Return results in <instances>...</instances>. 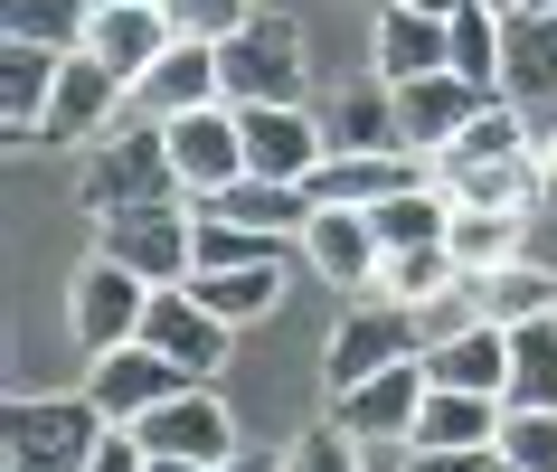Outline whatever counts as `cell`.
Instances as JSON below:
<instances>
[{
	"mask_svg": "<svg viewBox=\"0 0 557 472\" xmlns=\"http://www.w3.org/2000/svg\"><path fill=\"white\" fill-rule=\"evenodd\" d=\"M236 123H246V171H264V179H312L331 161V133H322V114L312 104H236Z\"/></svg>",
	"mask_w": 557,
	"mask_h": 472,
	"instance_id": "7c38bea8",
	"label": "cell"
},
{
	"mask_svg": "<svg viewBox=\"0 0 557 472\" xmlns=\"http://www.w3.org/2000/svg\"><path fill=\"white\" fill-rule=\"evenodd\" d=\"M161 133H171V171H180V189H189V199H218L227 179H246V123H236V104L171 114Z\"/></svg>",
	"mask_w": 557,
	"mask_h": 472,
	"instance_id": "8fae6325",
	"label": "cell"
},
{
	"mask_svg": "<svg viewBox=\"0 0 557 472\" xmlns=\"http://www.w3.org/2000/svg\"><path fill=\"white\" fill-rule=\"evenodd\" d=\"M171 38H180V29L161 20V0H114V10H95V20H86V58H104L123 86H143L151 58H161Z\"/></svg>",
	"mask_w": 557,
	"mask_h": 472,
	"instance_id": "ffe728a7",
	"label": "cell"
},
{
	"mask_svg": "<svg viewBox=\"0 0 557 472\" xmlns=\"http://www.w3.org/2000/svg\"><path fill=\"white\" fill-rule=\"evenodd\" d=\"M331 151H407V133H397V86L387 76H369V86H341L322 114Z\"/></svg>",
	"mask_w": 557,
	"mask_h": 472,
	"instance_id": "d4e9b609",
	"label": "cell"
},
{
	"mask_svg": "<svg viewBox=\"0 0 557 472\" xmlns=\"http://www.w3.org/2000/svg\"><path fill=\"white\" fill-rule=\"evenodd\" d=\"M189 294H199L227 331L274 322V302H284V256H274V265H218V274H189Z\"/></svg>",
	"mask_w": 557,
	"mask_h": 472,
	"instance_id": "484cf974",
	"label": "cell"
},
{
	"mask_svg": "<svg viewBox=\"0 0 557 472\" xmlns=\"http://www.w3.org/2000/svg\"><path fill=\"white\" fill-rule=\"evenodd\" d=\"M133 114V86H123L104 58H86V48H66L58 66V95H48V123H38V142H58V151H95L114 123Z\"/></svg>",
	"mask_w": 557,
	"mask_h": 472,
	"instance_id": "52a82bcc",
	"label": "cell"
},
{
	"mask_svg": "<svg viewBox=\"0 0 557 472\" xmlns=\"http://www.w3.org/2000/svg\"><path fill=\"white\" fill-rule=\"evenodd\" d=\"M58 66H66V48L0 38V133H10V151H29V142H38V123H48V95H58Z\"/></svg>",
	"mask_w": 557,
	"mask_h": 472,
	"instance_id": "d6986e66",
	"label": "cell"
},
{
	"mask_svg": "<svg viewBox=\"0 0 557 472\" xmlns=\"http://www.w3.org/2000/svg\"><path fill=\"white\" fill-rule=\"evenodd\" d=\"M284 256V236H256L236 227V218H218V208H199V265L189 274H218V265H274Z\"/></svg>",
	"mask_w": 557,
	"mask_h": 472,
	"instance_id": "d6a6232c",
	"label": "cell"
},
{
	"mask_svg": "<svg viewBox=\"0 0 557 472\" xmlns=\"http://www.w3.org/2000/svg\"><path fill=\"white\" fill-rule=\"evenodd\" d=\"M463 294H472V312H482V322L520 331V322H539V312H557V274L539 265V256H510V265L463 274Z\"/></svg>",
	"mask_w": 557,
	"mask_h": 472,
	"instance_id": "7402d4cb",
	"label": "cell"
},
{
	"mask_svg": "<svg viewBox=\"0 0 557 472\" xmlns=\"http://www.w3.org/2000/svg\"><path fill=\"white\" fill-rule=\"evenodd\" d=\"M500 95H510V86H500ZM482 104H492V86H472V76L435 66V76L397 86V133H407V151H444V142H463V133H472Z\"/></svg>",
	"mask_w": 557,
	"mask_h": 472,
	"instance_id": "2e32d148",
	"label": "cell"
},
{
	"mask_svg": "<svg viewBox=\"0 0 557 472\" xmlns=\"http://www.w3.org/2000/svg\"><path fill=\"white\" fill-rule=\"evenodd\" d=\"M151 472H208V463H180V454H151Z\"/></svg>",
	"mask_w": 557,
	"mask_h": 472,
	"instance_id": "ee69618b",
	"label": "cell"
},
{
	"mask_svg": "<svg viewBox=\"0 0 557 472\" xmlns=\"http://www.w3.org/2000/svg\"><path fill=\"white\" fill-rule=\"evenodd\" d=\"M416 312V350H435V340H454V331H472L482 312H472V294L463 284H444V294H425V302H407Z\"/></svg>",
	"mask_w": 557,
	"mask_h": 472,
	"instance_id": "f35d334b",
	"label": "cell"
},
{
	"mask_svg": "<svg viewBox=\"0 0 557 472\" xmlns=\"http://www.w3.org/2000/svg\"><path fill=\"white\" fill-rule=\"evenodd\" d=\"M444 284H463L454 246H387V274H379V294H397V302H425V294H444Z\"/></svg>",
	"mask_w": 557,
	"mask_h": 472,
	"instance_id": "836d02e7",
	"label": "cell"
},
{
	"mask_svg": "<svg viewBox=\"0 0 557 472\" xmlns=\"http://www.w3.org/2000/svg\"><path fill=\"white\" fill-rule=\"evenodd\" d=\"M492 10H500V20H529V0H492Z\"/></svg>",
	"mask_w": 557,
	"mask_h": 472,
	"instance_id": "f6af8a7d",
	"label": "cell"
},
{
	"mask_svg": "<svg viewBox=\"0 0 557 472\" xmlns=\"http://www.w3.org/2000/svg\"><path fill=\"white\" fill-rule=\"evenodd\" d=\"M539 133H529V114H520V95H492L482 114H472V133L463 142H444V151H463V161H500V151H529Z\"/></svg>",
	"mask_w": 557,
	"mask_h": 472,
	"instance_id": "d590c367",
	"label": "cell"
},
{
	"mask_svg": "<svg viewBox=\"0 0 557 472\" xmlns=\"http://www.w3.org/2000/svg\"><path fill=\"white\" fill-rule=\"evenodd\" d=\"M284 472H369V444L350 435V425H312V435H294L284 444Z\"/></svg>",
	"mask_w": 557,
	"mask_h": 472,
	"instance_id": "8d00e7d4",
	"label": "cell"
},
{
	"mask_svg": "<svg viewBox=\"0 0 557 472\" xmlns=\"http://www.w3.org/2000/svg\"><path fill=\"white\" fill-rule=\"evenodd\" d=\"M369 218H379L387 246H444V227H454V199H444L435 179H416V189H387Z\"/></svg>",
	"mask_w": 557,
	"mask_h": 472,
	"instance_id": "f546056e",
	"label": "cell"
},
{
	"mask_svg": "<svg viewBox=\"0 0 557 472\" xmlns=\"http://www.w3.org/2000/svg\"><path fill=\"white\" fill-rule=\"evenodd\" d=\"M500 407H557V312L510 331V378H500Z\"/></svg>",
	"mask_w": 557,
	"mask_h": 472,
	"instance_id": "f1b7e54d",
	"label": "cell"
},
{
	"mask_svg": "<svg viewBox=\"0 0 557 472\" xmlns=\"http://www.w3.org/2000/svg\"><path fill=\"white\" fill-rule=\"evenodd\" d=\"M151 294H161V284H143L123 256H104V246H95L86 265H76V284H66V331H76V350L104 359V350H123V340H143Z\"/></svg>",
	"mask_w": 557,
	"mask_h": 472,
	"instance_id": "277c9868",
	"label": "cell"
},
{
	"mask_svg": "<svg viewBox=\"0 0 557 472\" xmlns=\"http://www.w3.org/2000/svg\"><path fill=\"white\" fill-rule=\"evenodd\" d=\"M199 104H227V66H218V38H171L151 76L133 86V114L171 123V114H199Z\"/></svg>",
	"mask_w": 557,
	"mask_h": 472,
	"instance_id": "5bb4252c",
	"label": "cell"
},
{
	"mask_svg": "<svg viewBox=\"0 0 557 472\" xmlns=\"http://www.w3.org/2000/svg\"><path fill=\"white\" fill-rule=\"evenodd\" d=\"M510 95H557V10H529L510 20Z\"/></svg>",
	"mask_w": 557,
	"mask_h": 472,
	"instance_id": "1f68e13d",
	"label": "cell"
},
{
	"mask_svg": "<svg viewBox=\"0 0 557 472\" xmlns=\"http://www.w3.org/2000/svg\"><path fill=\"white\" fill-rule=\"evenodd\" d=\"M416 10H425V20H454V10H472V0H416Z\"/></svg>",
	"mask_w": 557,
	"mask_h": 472,
	"instance_id": "7bdbcfd3",
	"label": "cell"
},
{
	"mask_svg": "<svg viewBox=\"0 0 557 472\" xmlns=\"http://www.w3.org/2000/svg\"><path fill=\"white\" fill-rule=\"evenodd\" d=\"M416 179H435L425 151H331L302 189H312V208H379L387 189H416Z\"/></svg>",
	"mask_w": 557,
	"mask_h": 472,
	"instance_id": "ac0fdd59",
	"label": "cell"
},
{
	"mask_svg": "<svg viewBox=\"0 0 557 472\" xmlns=\"http://www.w3.org/2000/svg\"><path fill=\"white\" fill-rule=\"evenodd\" d=\"M76 199H86V218H123V208H151V199H189L180 171H171V133H161L151 114H123L114 133L86 151Z\"/></svg>",
	"mask_w": 557,
	"mask_h": 472,
	"instance_id": "6da1fadb",
	"label": "cell"
},
{
	"mask_svg": "<svg viewBox=\"0 0 557 472\" xmlns=\"http://www.w3.org/2000/svg\"><path fill=\"white\" fill-rule=\"evenodd\" d=\"M104 435H114V415L95 407L86 387L76 397H10V415H0V472H86Z\"/></svg>",
	"mask_w": 557,
	"mask_h": 472,
	"instance_id": "7a4b0ae2",
	"label": "cell"
},
{
	"mask_svg": "<svg viewBox=\"0 0 557 472\" xmlns=\"http://www.w3.org/2000/svg\"><path fill=\"white\" fill-rule=\"evenodd\" d=\"M133 435H143L151 454H180V463H208V472H218V463L236 454V415L218 407V387L199 378V387H180L171 407H151Z\"/></svg>",
	"mask_w": 557,
	"mask_h": 472,
	"instance_id": "9a60e30c",
	"label": "cell"
},
{
	"mask_svg": "<svg viewBox=\"0 0 557 472\" xmlns=\"http://www.w3.org/2000/svg\"><path fill=\"white\" fill-rule=\"evenodd\" d=\"M529 10H557V0H529Z\"/></svg>",
	"mask_w": 557,
	"mask_h": 472,
	"instance_id": "bcb514c9",
	"label": "cell"
},
{
	"mask_svg": "<svg viewBox=\"0 0 557 472\" xmlns=\"http://www.w3.org/2000/svg\"><path fill=\"white\" fill-rule=\"evenodd\" d=\"M425 378L435 387H472V397H500V378H510V331L472 322V331H454V340H435V350H425Z\"/></svg>",
	"mask_w": 557,
	"mask_h": 472,
	"instance_id": "cb8c5ba5",
	"label": "cell"
},
{
	"mask_svg": "<svg viewBox=\"0 0 557 472\" xmlns=\"http://www.w3.org/2000/svg\"><path fill=\"white\" fill-rule=\"evenodd\" d=\"M539 179H548V208H557V133H539Z\"/></svg>",
	"mask_w": 557,
	"mask_h": 472,
	"instance_id": "b9f144b4",
	"label": "cell"
},
{
	"mask_svg": "<svg viewBox=\"0 0 557 472\" xmlns=\"http://www.w3.org/2000/svg\"><path fill=\"white\" fill-rule=\"evenodd\" d=\"M95 246L123 256L143 284H189V265H199V199H151V208H123V218H95Z\"/></svg>",
	"mask_w": 557,
	"mask_h": 472,
	"instance_id": "5b68a950",
	"label": "cell"
},
{
	"mask_svg": "<svg viewBox=\"0 0 557 472\" xmlns=\"http://www.w3.org/2000/svg\"><path fill=\"white\" fill-rule=\"evenodd\" d=\"M444 246H454V265H463V274L510 265V256H529V218H520V208H454Z\"/></svg>",
	"mask_w": 557,
	"mask_h": 472,
	"instance_id": "83f0119b",
	"label": "cell"
},
{
	"mask_svg": "<svg viewBox=\"0 0 557 472\" xmlns=\"http://www.w3.org/2000/svg\"><path fill=\"white\" fill-rule=\"evenodd\" d=\"M218 472H284V454H246V444H236V454H227Z\"/></svg>",
	"mask_w": 557,
	"mask_h": 472,
	"instance_id": "60d3db41",
	"label": "cell"
},
{
	"mask_svg": "<svg viewBox=\"0 0 557 472\" xmlns=\"http://www.w3.org/2000/svg\"><path fill=\"white\" fill-rule=\"evenodd\" d=\"M407 444H435V454H492V444H500V397H472V387H425V415H416Z\"/></svg>",
	"mask_w": 557,
	"mask_h": 472,
	"instance_id": "603a6c76",
	"label": "cell"
},
{
	"mask_svg": "<svg viewBox=\"0 0 557 472\" xmlns=\"http://www.w3.org/2000/svg\"><path fill=\"white\" fill-rule=\"evenodd\" d=\"M425 171L454 208H520L539 218L548 208V179H539V142L529 151H500V161H463V151H425Z\"/></svg>",
	"mask_w": 557,
	"mask_h": 472,
	"instance_id": "30bf717a",
	"label": "cell"
},
{
	"mask_svg": "<svg viewBox=\"0 0 557 472\" xmlns=\"http://www.w3.org/2000/svg\"><path fill=\"white\" fill-rule=\"evenodd\" d=\"M369 76H387V86H416V76H435V66H454V48H444V20H425L416 0H387L379 10V38H369Z\"/></svg>",
	"mask_w": 557,
	"mask_h": 472,
	"instance_id": "44dd1931",
	"label": "cell"
},
{
	"mask_svg": "<svg viewBox=\"0 0 557 472\" xmlns=\"http://www.w3.org/2000/svg\"><path fill=\"white\" fill-rule=\"evenodd\" d=\"M161 20H171L180 38H227L256 20V0H161Z\"/></svg>",
	"mask_w": 557,
	"mask_h": 472,
	"instance_id": "74e56055",
	"label": "cell"
},
{
	"mask_svg": "<svg viewBox=\"0 0 557 472\" xmlns=\"http://www.w3.org/2000/svg\"><path fill=\"white\" fill-rule=\"evenodd\" d=\"M397 359H425L416 350V312L397 294H359L350 312L331 322V340H322V387L341 397V387L379 378V369H397Z\"/></svg>",
	"mask_w": 557,
	"mask_h": 472,
	"instance_id": "8992f818",
	"label": "cell"
},
{
	"mask_svg": "<svg viewBox=\"0 0 557 472\" xmlns=\"http://www.w3.org/2000/svg\"><path fill=\"white\" fill-rule=\"evenodd\" d=\"M86 472H151V444L133 435V425H114V435L95 444V463H86Z\"/></svg>",
	"mask_w": 557,
	"mask_h": 472,
	"instance_id": "ab89813d",
	"label": "cell"
},
{
	"mask_svg": "<svg viewBox=\"0 0 557 472\" xmlns=\"http://www.w3.org/2000/svg\"><path fill=\"white\" fill-rule=\"evenodd\" d=\"M95 0H0V38H38V48H86Z\"/></svg>",
	"mask_w": 557,
	"mask_h": 472,
	"instance_id": "4dcf8cb0",
	"label": "cell"
},
{
	"mask_svg": "<svg viewBox=\"0 0 557 472\" xmlns=\"http://www.w3.org/2000/svg\"><path fill=\"white\" fill-rule=\"evenodd\" d=\"M302 265H312V284H331L341 302L379 294L387 274V236L369 208H312V227H302Z\"/></svg>",
	"mask_w": 557,
	"mask_h": 472,
	"instance_id": "ba28073f",
	"label": "cell"
},
{
	"mask_svg": "<svg viewBox=\"0 0 557 472\" xmlns=\"http://www.w3.org/2000/svg\"><path fill=\"white\" fill-rule=\"evenodd\" d=\"M425 359H397V369H379V378H359L331 397V425H350L359 444H407L416 415H425Z\"/></svg>",
	"mask_w": 557,
	"mask_h": 472,
	"instance_id": "4fadbf2b",
	"label": "cell"
},
{
	"mask_svg": "<svg viewBox=\"0 0 557 472\" xmlns=\"http://www.w3.org/2000/svg\"><path fill=\"white\" fill-rule=\"evenodd\" d=\"M180 387H199V378H189L171 350H151V340H123V350L86 359V397L114 415V425H143L151 407H171Z\"/></svg>",
	"mask_w": 557,
	"mask_h": 472,
	"instance_id": "9c48e42d",
	"label": "cell"
},
{
	"mask_svg": "<svg viewBox=\"0 0 557 472\" xmlns=\"http://www.w3.org/2000/svg\"><path fill=\"white\" fill-rule=\"evenodd\" d=\"M444 48H454V76H472V86H510V20H500L492 0H472V10H454L444 20Z\"/></svg>",
	"mask_w": 557,
	"mask_h": 472,
	"instance_id": "4316f807",
	"label": "cell"
},
{
	"mask_svg": "<svg viewBox=\"0 0 557 472\" xmlns=\"http://www.w3.org/2000/svg\"><path fill=\"white\" fill-rule=\"evenodd\" d=\"M143 340H151V350H171L189 378H218V369H227V340H236V331L218 322V312H208L189 284H161V294H151V312H143Z\"/></svg>",
	"mask_w": 557,
	"mask_h": 472,
	"instance_id": "e0dca14e",
	"label": "cell"
},
{
	"mask_svg": "<svg viewBox=\"0 0 557 472\" xmlns=\"http://www.w3.org/2000/svg\"><path fill=\"white\" fill-rule=\"evenodd\" d=\"M500 463L520 472H557V407H500Z\"/></svg>",
	"mask_w": 557,
	"mask_h": 472,
	"instance_id": "e575fe53",
	"label": "cell"
},
{
	"mask_svg": "<svg viewBox=\"0 0 557 472\" xmlns=\"http://www.w3.org/2000/svg\"><path fill=\"white\" fill-rule=\"evenodd\" d=\"M95 10H114V0H95Z\"/></svg>",
	"mask_w": 557,
	"mask_h": 472,
	"instance_id": "7dc6e473",
	"label": "cell"
},
{
	"mask_svg": "<svg viewBox=\"0 0 557 472\" xmlns=\"http://www.w3.org/2000/svg\"><path fill=\"white\" fill-rule=\"evenodd\" d=\"M218 66H227V104H302L312 95V48H302L294 10H256L246 29H227Z\"/></svg>",
	"mask_w": 557,
	"mask_h": 472,
	"instance_id": "3957f363",
	"label": "cell"
}]
</instances>
